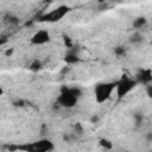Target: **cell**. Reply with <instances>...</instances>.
<instances>
[{
  "instance_id": "cell-1",
  "label": "cell",
  "mask_w": 152,
  "mask_h": 152,
  "mask_svg": "<svg viewBox=\"0 0 152 152\" xmlns=\"http://www.w3.org/2000/svg\"><path fill=\"white\" fill-rule=\"evenodd\" d=\"M82 95V90L80 88H68V87H62L61 88V94L57 99V102L59 106L64 108H71L77 103L78 97Z\"/></svg>"
},
{
  "instance_id": "cell-2",
  "label": "cell",
  "mask_w": 152,
  "mask_h": 152,
  "mask_svg": "<svg viewBox=\"0 0 152 152\" xmlns=\"http://www.w3.org/2000/svg\"><path fill=\"white\" fill-rule=\"evenodd\" d=\"M55 148L53 142L49 139H40L38 141L26 144V145H20V146H10V151H30V152H48L52 151Z\"/></svg>"
},
{
  "instance_id": "cell-3",
  "label": "cell",
  "mask_w": 152,
  "mask_h": 152,
  "mask_svg": "<svg viewBox=\"0 0 152 152\" xmlns=\"http://www.w3.org/2000/svg\"><path fill=\"white\" fill-rule=\"evenodd\" d=\"M116 82H103V83H99L95 86L94 89V95H95V100L97 103H103L106 102L112 93L115 90L116 88Z\"/></svg>"
},
{
  "instance_id": "cell-4",
  "label": "cell",
  "mask_w": 152,
  "mask_h": 152,
  "mask_svg": "<svg viewBox=\"0 0 152 152\" xmlns=\"http://www.w3.org/2000/svg\"><path fill=\"white\" fill-rule=\"evenodd\" d=\"M70 12V7L66 5H61L58 7H56L55 10H52L49 13H45L44 15L40 17V21H45V23H57L59 20H62L68 13Z\"/></svg>"
},
{
  "instance_id": "cell-5",
  "label": "cell",
  "mask_w": 152,
  "mask_h": 152,
  "mask_svg": "<svg viewBox=\"0 0 152 152\" xmlns=\"http://www.w3.org/2000/svg\"><path fill=\"white\" fill-rule=\"evenodd\" d=\"M138 82L135 81V78H129V77H122L120 81H118L116 83V95L119 99L125 97L128 93H131L135 87H137Z\"/></svg>"
},
{
  "instance_id": "cell-6",
  "label": "cell",
  "mask_w": 152,
  "mask_h": 152,
  "mask_svg": "<svg viewBox=\"0 0 152 152\" xmlns=\"http://www.w3.org/2000/svg\"><path fill=\"white\" fill-rule=\"evenodd\" d=\"M50 42V33L46 30H39L31 37L32 45H44Z\"/></svg>"
},
{
  "instance_id": "cell-7",
  "label": "cell",
  "mask_w": 152,
  "mask_h": 152,
  "mask_svg": "<svg viewBox=\"0 0 152 152\" xmlns=\"http://www.w3.org/2000/svg\"><path fill=\"white\" fill-rule=\"evenodd\" d=\"M135 81L140 84H150L152 82V71L150 69H141L135 75Z\"/></svg>"
},
{
  "instance_id": "cell-8",
  "label": "cell",
  "mask_w": 152,
  "mask_h": 152,
  "mask_svg": "<svg viewBox=\"0 0 152 152\" xmlns=\"http://www.w3.org/2000/svg\"><path fill=\"white\" fill-rule=\"evenodd\" d=\"M80 61V57H78V55H77V52L76 51H69L65 56H64V62L66 63V64H75V63H77Z\"/></svg>"
},
{
  "instance_id": "cell-9",
  "label": "cell",
  "mask_w": 152,
  "mask_h": 152,
  "mask_svg": "<svg viewBox=\"0 0 152 152\" xmlns=\"http://www.w3.org/2000/svg\"><path fill=\"white\" fill-rule=\"evenodd\" d=\"M129 42L132 44H140L144 42V36L140 32H134L131 37H129Z\"/></svg>"
},
{
  "instance_id": "cell-10",
  "label": "cell",
  "mask_w": 152,
  "mask_h": 152,
  "mask_svg": "<svg viewBox=\"0 0 152 152\" xmlns=\"http://www.w3.org/2000/svg\"><path fill=\"white\" fill-rule=\"evenodd\" d=\"M146 24V18L145 17H138L133 20V27L134 28H140Z\"/></svg>"
},
{
  "instance_id": "cell-11",
  "label": "cell",
  "mask_w": 152,
  "mask_h": 152,
  "mask_svg": "<svg viewBox=\"0 0 152 152\" xmlns=\"http://www.w3.org/2000/svg\"><path fill=\"white\" fill-rule=\"evenodd\" d=\"M42 69V62L39 59H34L31 64H30V70L33 71V72H37Z\"/></svg>"
},
{
  "instance_id": "cell-12",
  "label": "cell",
  "mask_w": 152,
  "mask_h": 152,
  "mask_svg": "<svg viewBox=\"0 0 152 152\" xmlns=\"http://www.w3.org/2000/svg\"><path fill=\"white\" fill-rule=\"evenodd\" d=\"M99 144H100V146H101V147H103L104 150H112V148H113V144H112L108 139L102 138V139H100V140H99Z\"/></svg>"
},
{
  "instance_id": "cell-13",
  "label": "cell",
  "mask_w": 152,
  "mask_h": 152,
  "mask_svg": "<svg viewBox=\"0 0 152 152\" xmlns=\"http://www.w3.org/2000/svg\"><path fill=\"white\" fill-rule=\"evenodd\" d=\"M115 53H116L118 56H122V55L125 53V49H124L122 46H118V48L115 49Z\"/></svg>"
},
{
  "instance_id": "cell-14",
  "label": "cell",
  "mask_w": 152,
  "mask_h": 152,
  "mask_svg": "<svg viewBox=\"0 0 152 152\" xmlns=\"http://www.w3.org/2000/svg\"><path fill=\"white\" fill-rule=\"evenodd\" d=\"M146 94H147V96L150 99H152V84L151 83L147 84V87H146Z\"/></svg>"
},
{
  "instance_id": "cell-15",
  "label": "cell",
  "mask_w": 152,
  "mask_h": 152,
  "mask_svg": "<svg viewBox=\"0 0 152 152\" xmlns=\"http://www.w3.org/2000/svg\"><path fill=\"white\" fill-rule=\"evenodd\" d=\"M13 104H14L15 107H21V106H24V101L19 100V101H15V102H13Z\"/></svg>"
},
{
  "instance_id": "cell-16",
  "label": "cell",
  "mask_w": 152,
  "mask_h": 152,
  "mask_svg": "<svg viewBox=\"0 0 152 152\" xmlns=\"http://www.w3.org/2000/svg\"><path fill=\"white\" fill-rule=\"evenodd\" d=\"M90 121H91L93 124H95V122H97V121H99V116H97V115H94V116H93V118L90 119Z\"/></svg>"
},
{
  "instance_id": "cell-17",
  "label": "cell",
  "mask_w": 152,
  "mask_h": 152,
  "mask_svg": "<svg viewBox=\"0 0 152 152\" xmlns=\"http://www.w3.org/2000/svg\"><path fill=\"white\" fill-rule=\"evenodd\" d=\"M135 120H137V125H140V122H141V120H142L141 115H137V116H135Z\"/></svg>"
},
{
  "instance_id": "cell-18",
  "label": "cell",
  "mask_w": 152,
  "mask_h": 152,
  "mask_svg": "<svg viewBox=\"0 0 152 152\" xmlns=\"http://www.w3.org/2000/svg\"><path fill=\"white\" fill-rule=\"evenodd\" d=\"M12 52H13V49H8V50L6 51V56H11Z\"/></svg>"
}]
</instances>
